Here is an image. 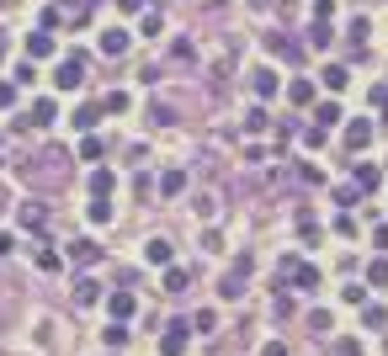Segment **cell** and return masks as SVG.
<instances>
[{
    "mask_svg": "<svg viewBox=\"0 0 388 356\" xmlns=\"http://www.w3.org/2000/svg\"><path fill=\"white\" fill-rule=\"evenodd\" d=\"M53 85H59V91H80V85H85V59H80V53L59 59V70H53Z\"/></svg>",
    "mask_w": 388,
    "mask_h": 356,
    "instance_id": "6da1fadb",
    "label": "cell"
},
{
    "mask_svg": "<svg viewBox=\"0 0 388 356\" xmlns=\"http://www.w3.org/2000/svg\"><path fill=\"white\" fill-rule=\"evenodd\" d=\"M186 335H192V319H170L160 351H165V356H181V351H186Z\"/></svg>",
    "mask_w": 388,
    "mask_h": 356,
    "instance_id": "7a4b0ae2",
    "label": "cell"
},
{
    "mask_svg": "<svg viewBox=\"0 0 388 356\" xmlns=\"http://www.w3.org/2000/svg\"><path fill=\"white\" fill-rule=\"evenodd\" d=\"M70 261L75 266H96L101 261V245H96V239H70Z\"/></svg>",
    "mask_w": 388,
    "mask_h": 356,
    "instance_id": "3957f363",
    "label": "cell"
},
{
    "mask_svg": "<svg viewBox=\"0 0 388 356\" xmlns=\"http://www.w3.org/2000/svg\"><path fill=\"white\" fill-rule=\"evenodd\" d=\"M96 43H101V53H107V59H122V53H128V32H122V27H107Z\"/></svg>",
    "mask_w": 388,
    "mask_h": 356,
    "instance_id": "277c9868",
    "label": "cell"
},
{
    "mask_svg": "<svg viewBox=\"0 0 388 356\" xmlns=\"http://www.w3.org/2000/svg\"><path fill=\"white\" fill-rule=\"evenodd\" d=\"M64 160H70L64 149H48V155L37 160V165H64ZM27 176H32V181H48V186H53V181H59V170H27ZM27 176H22V181H27Z\"/></svg>",
    "mask_w": 388,
    "mask_h": 356,
    "instance_id": "5b68a950",
    "label": "cell"
},
{
    "mask_svg": "<svg viewBox=\"0 0 388 356\" xmlns=\"http://www.w3.org/2000/svg\"><path fill=\"white\" fill-rule=\"evenodd\" d=\"M319 80H325V91L335 96V91H346V85H351V70H346V64H325V75H319Z\"/></svg>",
    "mask_w": 388,
    "mask_h": 356,
    "instance_id": "8992f818",
    "label": "cell"
},
{
    "mask_svg": "<svg viewBox=\"0 0 388 356\" xmlns=\"http://www.w3.org/2000/svg\"><path fill=\"white\" fill-rule=\"evenodd\" d=\"M367 144H373V122H351V128H346V149H351V155H356V149H367Z\"/></svg>",
    "mask_w": 388,
    "mask_h": 356,
    "instance_id": "52a82bcc",
    "label": "cell"
},
{
    "mask_svg": "<svg viewBox=\"0 0 388 356\" xmlns=\"http://www.w3.org/2000/svg\"><path fill=\"white\" fill-rule=\"evenodd\" d=\"M48 53H53V32L43 27V32L27 37V59H48Z\"/></svg>",
    "mask_w": 388,
    "mask_h": 356,
    "instance_id": "ba28073f",
    "label": "cell"
},
{
    "mask_svg": "<svg viewBox=\"0 0 388 356\" xmlns=\"http://www.w3.org/2000/svg\"><path fill=\"white\" fill-rule=\"evenodd\" d=\"M250 91L261 96V101H271V96H277V75H271V70H255L250 75Z\"/></svg>",
    "mask_w": 388,
    "mask_h": 356,
    "instance_id": "9c48e42d",
    "label": "cell"
},
{
    "mask_svg": "<svg viewBox=\"0 0 388 356\" xmlns=\"http://www.w3.org/2000/svg\"><path fill=\"white\" fill-rule=\"evenodd\" d=\"M266 48L277 53V59H287V64H298V59H304V48H298V43H287V37H266Z\"/></svg>",
    "mask_w": 388,
    "mask_h": 356,
    "instance_id": "30bf717a",
    "label": "cell"
},
{
    "mask_svg": "<svg viewBox=\"0 0 388 356\" xmlns=\"http://www.w3.org/2000/svg\"><path fill=\"white\" fill-rule=\"evenodd\" d=\"M101 298V282L96 276H80V282H75V303H96Z\"/></svg>",
    "mask_w": 388,
    "mask_h": 356,
    "instance_id": "8fae6325",
    "label": "cell"
},
{
    "mask_svg": "<svg viewBox=\"0 0 388 356\" xmlns=\"http://www.w3.org/2000/svg\"><path fill=\"white\" fill-rule=\"evenodd\" d=\"M176 191H186V170H165L160 176V197H176Z\"/></svg>",
    "mask_w": 388,
    "mask_h": 356,
    "instance_id": "7c38bea8",
    "label": "cell"
},
{
    "mask_svg": "<svg viewBox=\"0 0 388 356\" xmlns=\"http://www.w3.org/2000/svg\"><path fill=\"white\" fill-rule=\"evenodd\" d=\"M144 261L149 266H170V245H165V239H149V245H144Z\"/></svg>",
    "mask_w": 388,
    "mask_h": 356,
    "instance_id": "4fadbf2b",
    "label": "cell"
},
{
    "mask_svg": "<svg viewBox=\"0 0 388 356\" xmlns=\"http://www.w3.org/2000/svg\"><path fill=\"white\" fill-rule=\"evenodd\" d=\"M101 341H107L112 351H122V345H128V319H112V324H107V335H101Z\"/></svg>",
    "mask_w": 388,
    "mask_h": 356,
    "instance_id": "5bb4252c",
    "label": "cell"
},
{
    "mask_svg": "<svg viewBox=\"0 0 388 356\" xmlns=\"http://www.w3.org/2000/svg\"><path fill=\"white\" fill-rule=\"evenodd\" d=\"M53 117H59V107H53L48 96H43V101H32V122H37V128H48Z\"/></svg>",
    "mask_w": 388,
    "mask_h": 356,
    "instance_id": "9a60e30c",
    "label": "cell"
},
{
    "mask_svg": "<svg viewBox=\"0 0 388 356\" xmlns=\"http://www.w3.org/2000/svg\"><path fill=\"white\" fill-rule=\"evenodd\" d=\"M101 112H107V107H80V112H75V128H80V133H91V128L101 122Z\"/></svg>",
    "mask_w": 388,
    "mask_h": 356,
    "instance_id": "2e32d148",
    "label": "cell"
},
{
    "mask_svg": "<svg viewBox=\"0 0 388 356\" xmlns=\"http://www.w3.org/2000/svg\"><path fill=\"white\" fill-rule=\"evenodd\" d=\"M377 181H383L377 165H356V186H362V191H377Z\"/></svg>",
    "mask_w": 388,
    "mask_h": 356,
    "instance_id": "e0dca14e",
    "label": "cell"
},
{
    "mask_svg": "<svg viewBox=\"0 0 388 356\" xmlns=\"http://www.w3.org/2000/svg\"><path fill=\"white\" fill-rule=\"evenodd\" d=\"M112 186H117V181H112V170H91V197H107Z\"/></svg>",
    "mask_w": 388,
    "mask_h": 356,
    "instance_id": "ac0fdd59",
    "label": "cell"
},
{
    "mask_svg": "<svg viewBox=\"0 0 388 356\" xmlns=\"http://www.w3.org/2000/svg\"><path fill=\"white\" fill-rule=\"evenodd\" d=\"M314 122H319V128H335V122H340V107H335V101H319Z\"/></svg>",
    "mask_w": 388,
    "mask_h": 356,
    "instance_id": "d6986e66",
    "label": "cell"
},
{
    "mask_svg": "<svg viewBox=\"0 0 388 356\" xmlns=\"http://www.w3.org/2000/svg\"><path fill=\"white\" fill-rule=\"evenodd\" d=\"M134 314V293H112V319H128Z\"/></svg>",
    "mask_w": 388,
    "mask_h": 356,
    "instance_id": "ffe728a7",
    "label": "cell"
},
{
    "mask_svg": "<svg viewBox=\"0 0 388 356\" xmlns=\"http://www.w3.org/2000/svg\"><path fill=\"white\" fill-rule=\"evenodd\" d=\"M292 101H298V107H309V101H314V80H292Z\"/></svg>",
    "mask_w": 388,
    "mask_h": 356,
    "instance_id": "44dd1931",
    "label": "cell"
},
{
    "mask_svg": "<svg viewBox=\"0 0 388 356\" xmlns=\"http://www.w3.org/2000/svg\"><path fill=\"white\" fill-rule=\"evenodd\" d=\"M91 224H112V202H107V197L91 202Z\"/></svg>",
    "mask_w": 388,
    "mask_h": 356,
    "instance_id": "7402d4cb",
    "label": "cell"
},
{
    "mask_svg": "<svg viewBox=\"0 0 388 356\" xmlns=\"http://www.w3.org/2000/svg\"><path fill=\"white\" fill-rule=\"evenodd\" d=\"M160 32H165V16H160V11H144V37H160Z\"/></svg>",
    "mask_w": 388,
    "mask_h": 356,
    "instance_id": "603a6c76",
    "label": "cell"
},
{
    "mask_svg": "<svg viewBox=\"0 0 388 356\" xmlns=\"http://www.w3.org/2000/svg\"><path fill=\"white\" fill-rule=\"evenodd\" d=\"M367 282H373V287H388V261H373V266H367Z\"/></svg>",
    "mask_w": 388,
    "mask_h": 356,
    "instance_id": "cb8c5ba5",
    "label": "cell"
},
{
    "mask_svg": "<svg viewBox=\"0 0 388 356\" xmlns=\"http://www.w3.org/2000/svg\"><path fill=\"white\" fill-rule=\"evenodd\" d=\"M80 155H85V160H101V155H107V149H101V139H96V133H85V144H80Z\"/></svg>",
    "mask_w": 388,
    "mask_h": 356,
    "instance_id": "d4e9b609",
    "label": "cell"
},
{
    "mask_svg": "<svg viewBox=\"0 0 388 356\" xmlns=\"http://www.w3.org/2000/svg\"><path fill=\"white\" fill-rule=\"evenodd\" d=\"M170 59H176V64H192V59H197V48H192V43H186V37H181V43L170 48Z\"/></svg>",
    "mask_w": 388,
    "mask_h": 356,
    "instance_id": "484cf974",
    "label": "cell"
},
{
    "mask_svg": "<svg viewBox=\"0 0 388 356\" xmlns=\"http://www.w3.org/2000/svg\"><path fill=\"white\" fill-rule=\"evenodd\" d=\"M245 128H250V133L266 128V107H250V112H245Z\"/></svg>",
    "mask_w": 388,
    "mask_h": 356,
    "instance_id": "4316f807",
    "label": "cell"
},
{
    "mask_svg": "<svg viewBox=\"0 0 388 356\" xmlns=\"http://www.w3.org/2000/svg\"><path fill=\"white\" fill-rule=\"evenodd\" d=\"M59 266H64V261L53 255V250H37V272H59Z\"/></svg>",
    "mask_w": 388,
    "mask_h": 356,
    "instance_id": "83f0119b",
    "label": "cell"
},
{
    "mask_svg": "<svg viewBox=\"0 0 388 356\" xmlns=\"http://www.w3.org/2000/svg\"><path fill=\"white\" fill-rule=\"evenodd\" d=\"M197 213L213 218V213H219V197H213V191H202V197H197Z\"/></svg>",
    "mask_w": 388,
    "mask_h": 356,
    "instance_id": "f1b7e54d",
    "label": "cell"
},
{
    "mask_svg": "<svg viewBox=\"0 0 388 356\" xmlns=\"http://www.w3.org/2000/svg\"><path fill=\"white\" fill-rule=\"evenodd\" d=\"M309 43H314V48H330V22H314V32H309Z\"/></svg>",
    "mask_w": 388,
    "mask_h": 356,
    "instance_id": "f546056e",
    "label": "cell"
},
{
    "mask_svg": "<svg viewBox=\"0 0 388 356\" xmlns=\"http://www.w3.org/2000/svg\"><path fill=\"white\" fill-rule=\"evenodd\" d=\"M181 287H186V272H176V266H170V272H165V293H181Z\"/></svg>",
    "mask_w": 388,
    "mask_h": 356,
    "instance_id": "4dcf8cb0",
    "label": "cell"
},
{
    "mask_svg": "<svg viewBox=\"0 0 388 356\" xmlns=\"http://www.w3.org/2000/svg\"><path fill=\"white\" fill-rule=\"evenodd\" d=\"M240 287H245V276H240V272L224 276V298H240Z\"/></svg>",
    "mask_w": 388,
    "mask_h": 356,
    "instance_id": "1f68e13d",
    "label": "cell"
},
{
    "mask_svg": "<svg viewBox=\"0 0 388 356\" xmlns=\"http://www.w3.org/2000/svg\"><path fill=\"white\" fill-rule=\"evenodd\" d=\"M309 330H319V335H330V314H325V309H314V314H309Z\"/></svg>",
    "mask_w": 388,
    "mask_h": 356,
    "instance_id": "d6a6232c",
    "label": "cell"
},
{
    "mask_svg": "<svg viewBox=\"0 0 388 356\" xmlns=\"http://www.w3.org/2000/svg\"><path fill=\"white\" fill-rule=\"evenodd\" d=\"M335 16V0H314V22H330Z\"/></svg>",
    "mask_w": 388,
    "mask_h": 356,
    "instance_id": "836d02e7",
    "label": "cell"
},
{
    "mask_svg": "<svg viewBox=\"0 0 388 356\" xmlns=\"http://www.w3.org/2000/svg\"><path fill=\"white\" fill-rule=\"evenodd\" d=\"M101 107H107V112H128V96H122V91H112L107 101H101Z\"/></svg>",
    "mask_w": 388,
    "mask_h": 356,
    "instance_id": "e575fe53",
    "label": "cell"
},
{
    "mask_svg": "<svg viewBox=\"0 0 388 356\" xmlns=\"http://www.w3.org/2000/svg\"><path fill=\"white\" fill-rule=\"evenodd\" d=\"M351 43H356V48L367 43V16H356V22H351Z\"/></svg>",
    "mask_w": 388,
    "mask_h": 356,
    "instance_id": "d590c367",
    "label": "cell"
},
{
    "mask_svg": "<svg viewBox=\"0 0 388 356\" xmlns=\"http://www.w3.org/2000/svg\"><path fill=\"white\" fill-rule=\"evenodd\" d=\"M325 133H330V128H319V122H314V128L304 133V144H309V149H319V144H325Z\"/></svg>",
    "mask_w": 388,
    "mask_h": 356,
    "instance_id": "8d00e7d4",
    "label": "cell"
},
{
    "mask_svg": "<svg viewBox=\"0 0 388 356\" xmlns=\"http://www.w3.org/2000/svg\"><path fill=\"white\" fill-rule=\"evenodd\" d=\"M0 107H16V85L11 80H0Z\"/></svg>",
    "mask_w": 388,
    "mask_h": 356,
    "instance_id": "74e56055",
    "label": "cell"
},
{
    "mask_svg": "<svg viewBox=\"0 0 388 356\" xmlns=\"http://www.w3.org/2000/svg\"><path fill=\"white\" fill-rule=\"evenodd\" d=\"M261 356H287V345H282V341H266V345H261Z\"/></svg>",
    "mask_w": 388,
    "mask_h": 356,
    "instance_id": "f35d334b",
    "label": "cell"
},
{
    "mask_svg": "<svg viewBox=\"0 0 388 356\" xmlns=\"http://www.w3.org/2000/svg\"><path fill=\"white\" fill-rule=\"evenodd\" d=\"M335 356H356V341H340V345H335Z\"/></svg>",
    "mask_w": 388,
    "mask_h": 356,
    "instance_id": "ab89813d",
    "label": "cell"
},
{
    "mask_svg": "<svg viewBox=\"0 0 388 356\" xmlns=\"http://www.w3.org/2000/svg\"><path fill=\"white\" fill-rule=\"evenodd\" d=\"M11 250H16V239H11V234H0V255H11Z\"/></svg>",
    "mask_w": 388,
    "mask_h": 356,
    "instance_id": "60d3db41",
    "label": "cell"
},
{
    "mask_svg": "<svg viewBox=\"0 0 388 356\" xmlns=\"http://www.w3.org/2000/svg\"><path fill=\"white\" fill-rule=\"evenodd\" d=\"M122 11H144V0H117Z\"/></svg>",
    "mask_w": 388,
    "mask_h": 356,
    "instance_id": "b9f144b4",
    "label": "cell"
},
{
    "mask_svg": "<svg viewBox=\"0 0 388 356\" xmlns=\"http://www.w3.org/2000/svg\"><path fill=\"white\" fill-rule=\"evenodd\" d=\"M0 59H6V43H0Z\"/></svg>",
    "mask_w": 388,
    "mask_h": 356,
    "instance_id": "7bdbcfd3",
    "label": "cell"
}]
</instances>
